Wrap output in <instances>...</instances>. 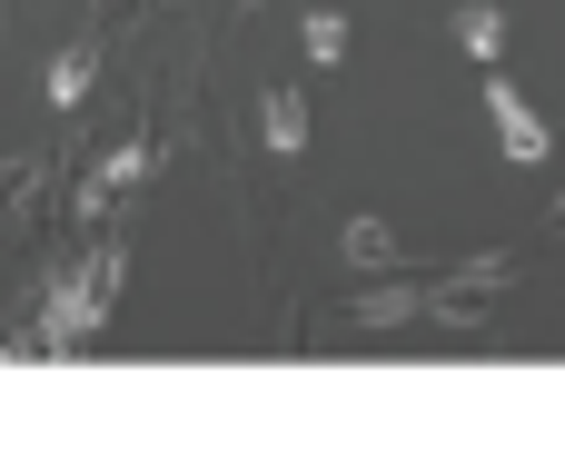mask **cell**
Here are the masks:
<instances>
[{
    "label": "cell",
    "mask_w": 565,
    "mask_h": 456,
    "mask_svg": "<svg viewBox=\"0 0 565 456\" xmlns=\"http://www.w3.org/2000/svg\"><path fill=\"white\" fill-rule=\"evenodd\" d=\"M487 109H497V139H507V159H516V169H546V159H556L546 119L526 109V89H516L507 70H487Z\"/></svg>",
    "instance_id": "cell-1"
},
{
    "label": "cell",
    "mask_w": 565,
    "mask_h": 456,
    "mask_svg": "<svg viewBox=\"0 0 565 456\" xmlns=\"http://www.w3.org/2000/svg\"><path fill=\"white\" fill-rule=\"evenodd\" d=\"M497 298H507V258H477L467 278H447V288H427V318H437V328H477V318H487Z\"/></svg>",
    "instance_id": "cell-2"
},
{
    "label": "cell",
    "mask_w": 565,
    "mask_h": 456,
    "mask_svg": "<svg viewBox=\"0 0 565 456\" xmlns=\"http://www.w3.org/2000/svg\"><path fill=\"white\" fill-rule=\"evenodd\" d=\"M457 40H467V60H487V70H497V50H507V20H497V0H467V10H457Z\"/></svg>",
    "instance_id": "cell-3"
},
{
    "label": "cell",
    "mask_w": 565,
    "mask_h": 456,
    "mask_svg": "<svg viewBox=\"0 0 565 456\" xmlns=\"http://www.w3.org/2000/svg\"><path fill=\"white\" fill-rule=\"evenodd\" d=\"M268 149H278V159H298V149H308V99H288V89L268 99Z\"/></svg>",
    "instance_id": "cell-4"
},
{
    "label": "cell",
    "mask_w": 565,
    "mask_h": 456,
    "mask_svg": "<svg viewBox=\"0 0 565 456\" xmlns=\"http://www.w3.org/2000/svg\"><path fill=\"white\" fill-rule=\"evenodd\" d=\"M348 258L387 268V258H397V229H387V219H348Z\"/></svg>",
    "instance_id": "cell-5"
},
{
    "label": "cell",
    "mask_w": 565,
    "mask_h": 456,
    "mask_svg": "<svg viewBox=\"0 0 565 456\" xmlns=\"http://www.w3.org/2000/svg\"><path fill=\"white\" fill-rule=\"evenodd\" d=\"M308 60H348V20L338 10H308Z\"/></svg>",
    "instance_id": "cell-6"
},
{
    "label": "cell",
    "mask_w": 565,
    "mask_h": 456,
    "mask_svg": "<svg viewBox=\"0 0 565 456\" xmlns=\"http://www.w3.org/2000/svg\"><path fill=\"white\" fill-rule=\"evenodd\" d=\"M79 89H89V50H70V60H60V70H50V99H60V109H70V99H79Z\"/></svg>",
    "instance_id": "cell-7"
}]
</instances>
